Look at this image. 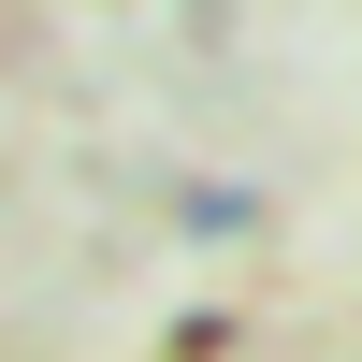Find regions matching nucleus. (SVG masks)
<instances>
[{
	"label": "nucleus",
	"mask_w": 362,
	"mask_h": 362,
	"mask_svg": "<svg viewBox=\"0 0 362 362\" xmlns=\"http://www.w3.org/2000/svg\"><path fill=\"white\" fill-rule=\"evenodd\" d=\"M247 232H261L247 174H174V247H247Z\"/></svg>",
	"instance_id": "nucleus-1"
}]
</instances>
